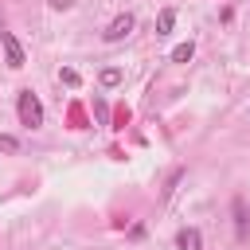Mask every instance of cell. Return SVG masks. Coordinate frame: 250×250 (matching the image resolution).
<instances>
[{"label": "cell", "instance_id": "cell-1", "mask_svg": "<svg viewBox=\"0 0 250 250\" xmlns=\"http://www.w3.org/2000/svg\"><path fill=\"white\" fill-rule=\"evenodd\" d=\"M16 113H20V125H27V129H39V125H43V105H39V98H35L31 90H20Z\"/></svg>", "mask_w": 250, "mask_h": 250}, {"label": "cell", "instance_id": "cell-2", "mask_svg": "<svg viewBox=\"0 0 250 250\" xmlns=\"http://www.w3.org/2000/svg\"><path fill=\"white\" fill-rule=\"evenodd\" d=\"M0 47H4V59H8L12 70H20V66L27 62V55H23V47H20V39H16L12 31H0Z\"/></svg>", "mask_w": 250, "mask_h": 250}, {"label": "cell", "instance_id": "cell-3", "mask_svg": "<svg viewBox=\"0 0 250 250\" xmlns=\"http://www.w3.org/2000/svg\"><path fill=\"white\" fill-rule=\"evenodd\" d=\"M129 31H133V16H129V12H121V16L105 27V43H121Z\"/></svg>", "mask_w": 250, "mask_h": 250}, {"label": "cell", "instance_id": "cell-4", "mask_svg": "<svg viewBox=\"0 0 250 250\" xmlns=\"http://www.w3.org/2000/svg\"><path fill=\"white\" fill-rule=\"evenodd\" d=\"M199 246H203V238H199L195 227H184V230L176 234V250H199Z\"/></svg>", "mask_w": 250, "mask_h": 250}, {"label": "cell", "instance_id": "cell-5", "mask_svg": "<svg viewBox=\"0 0 250 250\" xmlns=\"http://www.w3.org/2000/svg\"><path fill=\"white\" fill-rule=\"evenodd\" d=\"M176 27V8H160V16H156V35H168Z\"/></svg>", "mask_w": 250, "mask_h": 250}, {"label": "cell", "instance_id": "cell-6", "mask_svg": "<svg viewBox=\"0 0 250 250\" xmlns=\"http://www.w3.org/2000/svg\"><path fill=\"white\" fill-rule=\"evenodd\" d=\"M234 230H238V238H246V203L242 199H234Z\"/></svg>", "mask_w": 250, "mask_h": 250}, {"label": "cell", "instance_id": "cell-7", "mask_svg": "<svg viewBox=\"0 0 250 250\" xmlns=\"http://www.w3.org/2000/svg\"><path fill=\"white\" fill-rule=\"evenodd\" d=\"M98 78H102V86H109V90H113V86L121 82V70H117V66H105V70H102Z\"/></svg>", "mask_w": 250, "mask_h": 250}, {"label": "cell", "instance_id": "cell-8", "mask_svg": "<svg viewBox=\"0 0 250 250\" xmlns=\"http://www.w3.org/2000/svg\"><path fill=\"white\" fill-rule=\"evenodd\" d=\"M191 55H195V47H191V43H180V47L172 51V62H188Z\"/></svg>", "mask_w": 250, "mask_h": 250}, {"label": "cell", "instance_id": "cell-9", "mask_svg": "<svg viewBox=\"0 0 250 250\" xmlns=\"http://www.w3.org/2000/svg\"><path fill=\"white\" fill-rule=\"evenodd\" d=\"M94 117H98L102 125H109V105H105L102 98H94Z\"/></svg>", "mask_w": 250, "mask_h": 250}, {"label": "cell", "instance_id": "cell-10", "mask_svg": "<svg viewBox=\"0 0 250 250\" xmlns=\"http://www.w3.org/2000/svg\"><path fill=\"white\" fill-rule=\"evenodd\" d=\"M59 78H62V82H66V86H78V82H82V78H78V70H74V66H62V70H59Z\"/></svg>", "mask_w": 250, "mask_h": 250}, {"label": "cell", "instance_id": "cell-11", "mask_svg": "<svg viewBox=\"0 0 250 250\" xmlns=\"http://www.w3.org/2000/svg\"><path fill=\"white\" fill-rule=\"evenodd\" d=\"M125 121H129V109H125V105H121V109H117V113H113V129H125Z\"/></svg>", "mask_w": 250, "mask_h": 250}, {"label": "cell", "instance_id": "cell-12", "mask_svg": "<svg viewBox=\"0 0 250 250\" xmlns=\"http://www.w3.org/2000/svg\"><path fill=\"white\" fill-rule=\"evenodd\" d=\"M0 148L4 152H16V137H0Z\"/></svg>", "mask_w": 250, "mask_h": 250}]
</instances>
